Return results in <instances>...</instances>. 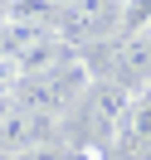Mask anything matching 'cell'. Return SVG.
Masks as SVG:
<instances>
[{"label": "cell", "instance_id": "cell-6", "mask_svg": "<svg viewBox=\"0 0 151 160\" xmlns=\"http://www.w3.org/2000/svg\"><path fill=\"white\" fill-rule=\"evenodd\" d=\"M15 92H20V68L10 58H0V121L15 112Z\"/></svg>", "mask_w": 151, "mask_h": 160}, {"label": "cell", "instance_id": "cell-8", "mask_svg": "<svg viewBox=\"0 0 151 160\" xmlns=\"http://www.w3.org/2000/svg\"><path fill=\"white\" fill-rule=\"evenodd\" d=\"M5 20H10V0H0V29H5Z\"/></svg>", "mask_w": 151, "mask_h": 160}, {"label": "cell", "instance_id": "cell-5", "mask_svg": "<svg viewBox=\"0 0 151 160\" xmlns=\"http://www.w3.org/2000/svg\"><path fill=\"white\" fill-rule=\"evenodd\" d=\"M122 34H146L151 29V0H122Z\"/></svg>", "mask_w": 151, "mask_h": 160}, {"label": "cell", "instance_id": "cell-9", "mask_svg": "<svg viewBox=\"0 0 151 160\" xmlns=\"http://www.w3.org/2000/svg\"><path fill=\"white\" fill-rule=\"evenodd\" d=\"M54 5H59V10H63V5H78V0H54Z\"/></svg>", "mask_w": 151, "mask_h": 160}, {"label": "cell", "instance_id": "cell-10", "mask_svg": "<svg viewBox=\"0 0 151 160\" xmlns=\"http://www.w3.org/2000/svg\"><path fill=\"white\" fill-rule=\"evenodd\" d=\"M0 160H10V155H5V150H0Z\"/></svg>", "mask_w": 151, "mask_h": 160}, {"label": "cell", "instance_id": "cell-4", "mask_svg": "<svg viewBox=\"0 0 151 160\" xmlns=\"http://www.w3.org/2000/svg\"><path fill=\"white\" fill-rule=\"evenodd\" d=\"M112 160H151V97H137L107 141Z\"/></svg>", "mask_w": 151, "mask_h": 160}, {"label": "cell", "instance_id": "cell-7", "mask_svg": "<svg viewBox=\"0 0 151 160\" xmlns=\"http://www.w3.org/2000/svg\"><path fill=\"white\" fill-rule=\"evenodd\" d=\"M10 160H63L54 146H44V150H24V155H10Z\"/></svg>", "mask_w": 151, "mask_h": 160}, {"label": "cell", "instance_id": "cell-3", "mask_svg": "<svg viewBox=\"0 0 151 160\" xmlns=\"http://www.w3.org/2000/svg\"><path fill=\"white\" fill-rule=\"evenodd\" d=\"M59 136V117H44V112H24L15 107L10 117L0 121V150L5 155H24V150H44Z\"/></svg>", "mask_w": 151, "mask_h": 160}, {"label": "cell", "instance_id": "cell-2", "mask_svg": "<svg viewBox=\"0 0 151 160\" xmlns=\"http://www.w3.org/2000/svg\"><path fill=\"white\" fill-rule=\"evenodd\" d=\"M132 102H137V92H132L127 82H117V78L93 82V92L83 97V136H88V141H98V146L107 150L112 131H117V121L127 117V107H132Z\"/></svg>", "mask_w": 151, "mask_h": 160}, {"label": "cell", "instance_id": "cell-1", "mask_svg": "<svg viewBox=\"0 0 151 160\" xmlns=\"http://www.w3.org/2000/svg\"><path fill=\"white\" fill-rule=\"evenodd\" d=\"M93 92V68L83 53H73L68 63L39 73V78H20V92H15V107L24 112H44V117H63L73 102H83Z\"/></svg>", "mask_w": 151, "mask_h": 160}]
</instances>
